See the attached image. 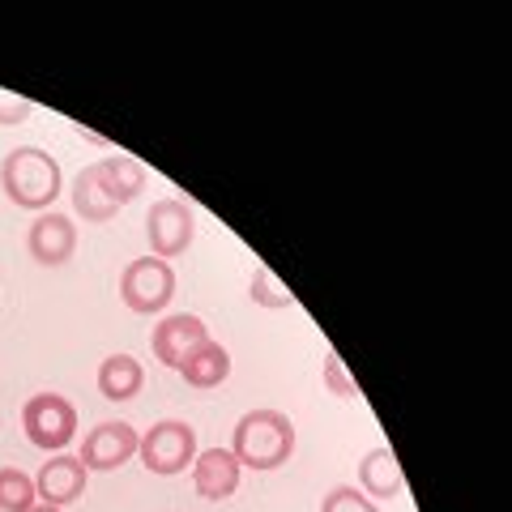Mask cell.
Returning <instances> with one entry per match:
<instances>
[{
  "label": "cell",
  "instance_id": "obj_13",
  "mask_svg": "<svg viewBox=\"0 0 512 512\" xmlns=\"http://www.w3.org/2000/svg\"><path fill=\"white\" fill-rule=\"evenodd\" d=\"M359 487L367 500H393V495L406 491V478H402L393 448H372V453L359 461Z\"/></svg>",
  "mask_w": 512,
  "mask_h": 512
},
{
  "label": "cell",
  "instance_id": "obj_22",
  "mask_svg": "<svg viewBox=\"0 0 512 512\" xmlns=\"http://www.w3.org/2000/svg\"><path fill=\"white\" fill-rule=\"evenodd\" d=\"M30 512H60V508H52V504H35V508H30Z\"/></svg>",
  "mask_w": 512,
  "mask_h": 512
},
{
  "label": "cell",
  "instance_id": "obj_3",
  "mask_svg": "<svg viewBox=\"0 0 512 512\" xmlns=\"http://www.w3.org/2000/svg\"><path fill=\"white\" fill-rule=\"evenodd\" d=\"M137 457H141V466H146L150 474H163V478L180 474V470H188L192 461H197V427H188L184 419L154 423L146 436H141Z\"/></svg>",
  "mask_w": 512,
  "mask_h": 512
},
{
  "label": "cell",
  "instance_id": "obj_15",
  "mask_svg": "<svg viewBox=\"0 0 512 512\" xmlns=\"http://www.w3.org/2000/svg\"><path fill=\"white\" fill-rule=\"evenodd\" d=\"M141 384H146V372L133 355H107L99 363V393L107 402H128L141 393Z\"/></svg>",
  "mask_w": 512,
  "mask_h": 512
},
{
  "label": "cell",
  "instance_id": "obj_12",
  "mask_svg": "<svg viewBox=\"0 0 512 512\" xmlns=\"http://www.w3.org/2000/svg\"><path fill=\"white\" fill-rule=\"evenodd\" d=\"M94 171H99L103 192L120 205V210H124L128 201H137L141 188H146V167H141L137 158H128V154H107V158L94 163Z\"/></svg>",
  "mask_w": 512,
  "mask_h": 512
},
{
  "label": "cell",
  "instance_id": "obj_11",
  "mask_svg": "<svg viewBox=\"0 0 512 512\" xmlns=\"http://www.w3.org/2000/svg\"><path fill=\"white\" fill-rule=\"evenodd\" d=\"M239 461L231 457V448H205L192 461V487H197L201 500H231L239 487Z\"/></svg>",
  "mask_w": 512,
  "mask_h": 512
},
{
  "label": "cell",
  "instance_id": "obj_4",
  "mask_svg": "<svg viewBox=\"0 0 512 512\" xmlns=\"http://www.w3.org/2000/svg\"><path fill=\"white\" fill-rule=\"evenodd\" d=\"M22 427L35 448L60 453V448H69V440L77 436V406L60 393H35L22 406Z\"/></svg>",
  "mask_w": 512,
  "mask_h": 512
},
{
  "label": "cell",
  "instance_id": "obj_10",
  "mask_svg": "<svg viewBox=\"0 0 512 512\" xmlns=\"http://www.w3.org/2000/svg\"><path fill=\"white\" fill-rule=\"evenodd\" d=\"M35 491H39V504H52V508L82 500L86 495V466L69 453H56L52 461H43V470L35 478Z\"/></svg>",
  "mask_w": 512,
  "mask_h": 512
},
{
  "label": "cell",
  "instance_id": "obj_1",
  "mask_svg": "<svg viewBox=\"0 0 512 512\" xmlns=\"http://www.w3.org/2000/svg\"><path fill=\"white\" fill-rule=\"evenodd\" d=\"M0 188L18 210L47 214L60 197V163L39 146H18L0 163Z\"/></svg>",
  "mask_w": 512,
  "mask_h": 512
},
{
  "label": "cell",
  "instance_id": "obj_9",
  "mask_svg": "<svg viewBox=\"0 0 512 512\" xmlns=\"http://www.w3.org/2000/svg\"><path fill=\"white\" fill-rule=\"evenodd\" d=\"M26 248H30V256H35L43 269L69 265V256L77 252V227H73V218H64V214H56V210L39 214L35 222H30Z\"/></svg>",
  "mask_w": 512,
  "mask_h": 512
},
{
  "label": "cell",
  "instance_id": "obj_7",
  "mask_svg": "<svg viewBox=\"0 0 512 512\" xmlns=\"http://www.w3.org/2000/svg\"><path fill=\"white\" fill-rule=\"evenodd\" d=\"M137 444H141V436H137V427L133 423H99V427H90L86 431V440H82V466H86V474L90 470H99V474H107V470H120L124 461H133L137 457Z\"/></svg>",
  "mask_w": 512,
  "mask_h": 512
},
{
  "label": "cell",
  "instance_id": "obj_18",
  "mask_svg": "<svg viewBox=\"0 0 512 512\" xmlns=\"http://www.w3.org/2000/svg\"><path fill=\"white\" fill-rule=\"evenodd\" d=\"M252 299L261 303V308H291V303H295V295L286 291L282 278L269 265H256V274H252Z\"/></svg>",
  "mask_w": 512,
  "mask_h": 512
},
{
  "label": "cell",
  "instance_id": "obj_21",
  "mask_svg": "<svg viewBox=\"0 0 512 512\" xmlns=\"http://www.w3.org/2000/svg\"><path fill=\"white\" fill-rule=\"evenodd\" d=\"M30 99H18V94H5L0 90V124H22L30 116Z\"/></svg>",
  "mask_w": 512,
  "mask_h": 512
},
{
  "label": "cell",
  "instance_id": "obj_5",
  "mask_svg": "<svg viewBox=\"0 0 512 512\" xmlns=\"http://www.w3.org/2000/svg\"><path fill=\"white\" fill-rule=\"evenodd\" d=\"M175 295V274L167 261H158V256H137V261L124 265L120 274V299L128 312L137 316H154L163 312Z\"/></svg>",
  "mask_w": 512,
  "mask_h": 512
},
{
  "label": "cell",
  "instance_id": "obj_17",
  "mask_svg": "<svg viewBox=\"0 0 512 512\" xmlns=\"http://www.w3.org/2000/svg\"><path fill=\"white\" fill-rule=\"evenodd\" d=\"M39 504V491H35V478L18 466H5L0 470V512H30Z\"/></svg>",
  "mask_w": 512,
  "mask_h": 512
},
{
  "label": "cell",
  "instance_id": "obj_20",
  "mask_svg": "<svg viewBox=\"0 0 512 512\" xmlns=\"http://www.w3.org/2000/svg\"><path fill=\"white\" fill-rule=\"evenodd\" d=\"M325 384H329V389L338 393V397H355V393H359V384L350 380V372L342 367L338 355H329V359H325Z\"/></svg>",
  "mask_w": 512,
  "mask_h": 512
},
{
  "label": "cell",
  "instance_id": "obj_8",
  "mask_svg": "<svg viewBox=\"0 0 512 512\" xmlns=\"http://www.w3.org/2000/svg\"><path fill=\"white\" fill-rule=\"evenodd\" d=\"M201 342H210V333H205V320L192 316V312H171L154 325L150 333V346H154V359L163 367H175L180 372V363L197 350Z\"/></svg>",
  "mask_w": 512,
  "mask_h": 512
},
{
  "label": "cell",
  "instance_id": "obj_14",
  "mask_svg": "<svg viewBox=\"0 0 512 512\" xmlns=\"http://www.w3.org/2000/svg\"><path fill=\"white\" fill-rule=\"evenodd\" d=\"M180 376H184L188 389H218V384L231 376V355H227V346L201 342V346L180 363Z\"/></svg>",
  "mask_w": 512,
  "mask_h": 512
},
{
  "label": "cell",
  "instance_id": "obj_6",
  "mask_svg": "<svg viewBox=\"0 0 512 512\" xmlns=\"http://www.w3.org/2000/svg\"><path fill=\"white\" fill-rule=\"evenodd\" d=\"M146 239H150V256H158V261L180 256V252H188L192 239H197V214L175 197L158 201L146 214Z\"/></svg>",
  "mask_w": 512,
  "mask_h": 512
},
{
  "label": "cell",
  "instance_id": "obj_2",
  "mask_svg": "<svg viewBox=\"0 0 512 512\" xmlns=\"http://www.w3.org/2000/svg\"><path fill=\"white\" fill-rule=\"evenodd\" d=\"M295 453V423L282 410H248L235 423L231 457L248 470H278Z\"/></svg>",
  "mask_w": 512,
  "mask_h": 512
},
{
  "label": "cell",
  "instance_id": "obj_16",
  "mask_svg": "<svg viewBox=\"0 0 512 512\" xmlns=\"http://www.w3.org/2000/svg\"><path fill=\"white\" fill-rule=\"evenodd\" d=\"M73 210H77V218H86V222H111L120 214V205L103 192L94 163L77 171V180H73Z\"/></svg>",
  "mask_w": 512,
  "mask_h": 512
},
{
  "label": "cell",
  "instance_id": "obj_19",
  "mask_svg": "<svg viewBox=\"0 0 512 512\" xmlns=\"http://www.w3.org/2000/svg\"><path fill=\"white\" fill-rule=\"evenodd\" d=\"M320 512H380L376 500H367L359 487H333L325 500H320Z\"/></svg>",
  "mask_w": 512,
  "mask_h": 512
}]
</instances>
